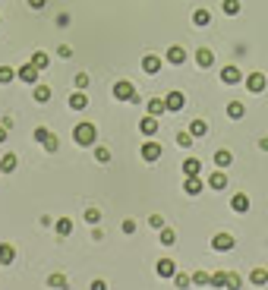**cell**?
I'll use <instances>...</instances> for the list:
<instances>
[{
  "label": "cell",
  "mask_w": 268,
  "mask_h": 290,
  "mask_svg": "<svg viewBox=\"0 0 268 290\" xmlns=\"http://www.w3.org/2000/svg\"><path fill=\"white\" fill-rule=\"evenodd\" d=\"M177 145H180V148H189V145H193V136H189V133H180V136H177Z\"/></svg>",
  "instance_id": "cell-42"
},
{
  "label": "cell",
  "mask_w": 268,
  "mask_h": 290,
  "mask_svg": "<svg viewBox=\"0 0 268 290\" xmlns=\"http://www.w3.org/2000/svg\"><path fill=\"white\" fill-rule=\"evenodd\" d=\"M209 281H212V275H205V271H196V275H193V284L196 287H205Z\"/></svg>",
  "instance_id": "cell-38"
},
{
  "label": "cell",
  "mask_w": 268,
  "mask_h": 290,
  "mask_svg": "<svg viewBox=\"0 0 268 290\" xmlns=\"http://www.w3.org/2000/svg\"><path fill=\"white\" fill-rule=\"evenodd\" d=\"M57 54L63 57V60H70V57H73V48H70V45H60V48H57Z\"/></svg>",
  "instance_id": "cell-43"
},
{
  "label": "cell",
  "mask_w": 268,
  "mask_h": 290,
  "mask_svg": "<svg viewBox=\"0 0 268 290\" xmlns=\"http://www.w3.org/2000/svg\"><path fill=\"white\" fill-rule=\"evenodd\" d=\"M209 284H212L214 290H221V287H227V271H214V275H212V281H209Z\"/></svg>",
  "instance_id": "cell-30"
},
{
  "label": "cell",
  "mask_w": 268,
  "mask_h": 290,
  "mask_svg": "<svg viewBox=\"0 0 268 290\" xmlns=\"http://www.w3.org/2000/svg\"><path fill=\"white\" fill-rule=\"evenodd\" d=\"M186 60V50L180 48V45H174V48H167V63H174V66H180Z\"/></svg>",
  "instance_id": "cell-17"
},
{
  "label": "cell",
  "mask_w": 268,
  "mask_h": 290,
  "mask_svg": "<svg viewBox=\"0 0 268 290\" xmlns=\"http://www.w3.org/2000/svg\"><path fill=\"white\" fill-rule=\"evenodd\" d=\"M230 161H233V155H230L227 148H218V151H214V164H218V167H227Z\"/></svg>",
  "instance_id": "cell-27"
},
{
  "label": "cell",
  "mask_w": 268,
  "mask_h": 290,
  "mask_svg": "<svg viewBox=\"0 0 268 290\" xmlns=\"http://www.w3.org/2000/svg\"><path fill=\"white\" fill-rule=\"evenodd\" d=\"M16 167H19V158H16L13 151H6V155L0 158V170H3V174H13Z\"/></svg>",
  "instance_id": "cell-16"
},
{
  "label": "cell",
  "mask_w": 268,
  "mask_h": 290,
  "mask_svg": "<svg viewBox=\"0 0 268 290\" xmlns=\"http://www.w3.org/2000/svg\"><path fill=\"white\" fill-rule=\"evenodd\" d=\"M89 290H107V284H105V281L98 278V281H92V287H89Z\"/></svg>",
  "instance_id": "cell-47"
},
{
  "label": "cell",
  "mask_w": 268,
  "mask_h": 290,
  "mask_svg": "<svg viewBox=\"0 0 268 290\" xmlns=\"http://www.w3.org/2000/svg\"><path fill=\"white\" fill-rule=\"evenodd\" d=\"M123 234H136V221H133V218L123 221Z\"/></svg>",
  "instance_id": "cell-45"
},
{
  "label": "cell",
  "mask_w": 268,
  "mask_h": 290,
  "mask_svg": "<svg viewBox=\"0 0 268 290\" xmlns=\"http://www.w3.org/2000/svg\"><path fill=\"white\" fill-rule=\"evenodd\" d=\"M221 10L227 13V16H237V13H240V0H224V3H221Z\"/></svg>",
  "instance_id": "cell-33"
},
{
  "label": "cell",
  "mask_w": 268,
  "mask_h": 290,
  "mask_svg": "<svg viewBox=\"0 0 268 290\" xmlns=\"http://www.w3.org/2000/svg\"><path fill=\"white\" fill-rule=\"evenodd\" d=\"M230 208L237 211V215H246V211H249V195H246V193H237V195L230 199Z\"/></svg>",
  "instance_id": "cell-9"
},
{
  "label": "cell",
  "mask_w": 268,
  "mask_h": 290,
  "mask_svg": "<svg viewBox=\"0 0 268 290\" xmlns=\"http://www.w3.org/2000/svg\"><path fill=\"white\" fill-rule=\"evenodd\" d=\"M155 271H158V278H174V275H177V265H174L170 259H158Z\"/></svg>",
  "instance_id": "cell-10"
},
{
  "label": "cell",
  "mask_w": 268,
  "mask_h": 290,
  "mask_svg": "<svg viewBox=\"0 0 268 290\" xmlns=\"http://www.w3.org/2000/svg\"><path fill=\"white\" fill-rule=\"evenodd\" d=\"M13 79H16L13 66H0V85H6V82H13Z\"/></svg>",
  "instance_id": "cell-34"
},
{
  "label": "cell",
  "mask_w": 268,
  "mask_h": 290,
  "mask_svg": "<svg viewBox=\"0 0 268 290\" xmlns=\"http://www.w3.org/2000/svg\"><path fill=\"white\" fill-rule=\"evenodd\" d=\"M164 104H167V110H183V104H186V98H183V92H167V98H164Z\"/></svg>",
  "instance_id": "cell-7"
},
{
  "label": "cell",
  "mask_w": 268,
  "mask_h": 290,
  "mask_svg": "<svg viewBox=\"0 0 268 290\" xmlns=\"http://www.w3.org/2000/svg\"><path fill=\"white\" fill-rule=\"evenodd\" d=\"M158 243H161V246H174V243H177V234H174L170 227H161V230H158Z\"/></svg>",
  "instance_id": "cell-22"
},
{
  "label": "cell",
  "mask_w": 268,
  "mask_h": 290,
  "mask_svg": "<svg viewBox=\"0 0 268 290\" xmlns=\"http://www.w3.org/2000/svg\"><path fill=\"white\" fill-rule=\"evenodd\" d=\"M38 73H41V70H38V66L32 63V60L25 63V66H19V70H16V76H19L22 82H29V85H35V82H38Z\"/></svg>",
  "instance_id": "cell-3"
},
{
  "label": "cell",
  "mask_w": 268,
  "mask_h": 290,
  "mask_svg": "<svg viewBox=\"0 0 268 290\" xmlns=\"http://www.w3.org/2000/svg\"><path fill=\"white\" fill-rule=\"evenodd\" d=\"M209 186H212V190H214V193H221V190H224V186H227V174H224V170L218 167V170H214V174L209 177Z\"/></svg>",
  "instance_id": "cell-13"
},
{
  "label": "cell",
  "mask_w": 268,
  "mask_h": 290,
  "mask_svg": "<svg viewBox=\"0 0 268 290\" xmlns=\"http://www.w3.org/2000/svg\"><path fill=\"white\" fill-rule=\"evenodd\" d=\"M205 133H209V123L205 120H193L189 123V136H193V139H202Z\"/></svg>",
  "instance_id": "cell-21"
},
{
  "label": "cell",
  "mask_w": 268,
  "mask_h": 290,
  "mask_svg": "<svg viewBox=\"0 0 268 290\" xmlns=\"http://www.w3.org/2000/svg\"><path fill=\"white\" fill-rule=\"evenodd\" d=\"M193 22H196V25H209V22H212V13H209V10H196V13H193Z\"/></svg>",
  "instance_id": "cell-32"
},
{
  "label": "cell",
  "mask_w": 268,
  "mask_h": 290,
  "mask_svg": "<svg viewBox=\"0 0 268 290\" xmlns=\"http://www.w3.org/2000/svg\"><path fill=\"white\" fill-rule=\"evenodd\" d=\"M265 85H268V79H265L262 73H249V76H246V89L253 92V95H262Z\"/></svg>",
  "instance_id": "cell-2"
},
{
  "label": "cell",
  "mask_w": 268,
  "mask_h": 290,
  "mask_svg": "<svg viewBox=\"0 0 268 290\" xmlns=\"http://www.w3.org/2000/svg\"><path fill=\"white\" fill-rule=\"evenodd\" d=\"M54 227H57V234H60V237H70V234H73V221H70V218H60Z\"/></svg>",
  "instance_id": "cell-28"
},
{
  "label": "cell",
  "mask_w": 268,
  "mask_h": 290,
  "mask_svg": "<svg viewBox=\"0 0 268 290\" xmlns=\"http://www.w3.org/2000/svg\"><path fill=\"white\" fill-rule=\"evenodd\" d=\"M133 95H136V89H133V82H126V79H120V82L114 85V98H117V101H133Z\"/></svg>",
  "instance_id": "cell-4"
},
{
  "label": "cell",
  "mask_w": 268,
  "mask_h": 290,
  "mask_svg": "<svg viewBox=\"0 0 268 290\" xmlns=\"http://www.w3.org/2000/svg\"><path fill=\"white\" fill-rule=\"evenodd\" d=\"M149 114H152V117L167 114V104H164V98H152V101H149Z\"/></svg>",
  "instance_id": "cell-23"
},
{
  "label": "cell",
  "mask_w": 268,
  "mask_h": 290,
  "mask_svg": "<svg viewBox=\"0 0 268 290\" xmlns=\"http://www.w3.org/2000/svg\"><path fill=\"white\" fill-rule=\"evenodd\" d=\"M32 63L38 66V70H48V63H51V57L45 54V50H35V54H32Z\"/></svg>",
  "instance_id": "cell-29"
},
{
  "label": "cell",
  "mask_w": 268,
  "mask_h": 290,
  "mask_svg": "<svg viewBox=\"0 0 268 290\" xmlns=\"http://www.w3.org/2000/svg\"><path fill=\"white\" fill-rule=\"evenodd\" d=\"M196 63L202 66V70H209V66L214 63V54H212L209 48H199V50H196Z\"/></svg>",
  "instance_id": "cell-14"
},
{
  "label": "cell",
  "mask_w": 268,
  "mask_h": 290,
  "mask_svg": "<svg viewBox=\"0 0 268 290\" xmlns=\"http://www.w3.org/2000/svg\"><path fill=\"white\" fill-rule=\"evenodd\" d=\"M41 145H45V148H48V151H57V148H60V139H57V136H54V133H51V136H48V139H45V142H41Z\"/></svg>",
  "instance_id": "cell-39"
},
{
  "label": "cell",
  "mask_w": 268,
  "mask_h": 290,
  "mask_svg": "<svg viewBox=\"0 0 268 290\" xmlns=\"http://www.w3.org/2000/svg\"><path fill=\"white\" fill-rule=\"evenodd\" d=\"M158 158H161V145H158V142H142V161L155 164Z\"/></svg>",
  "instance_id": "cell-5"
},
{
  "label": "cell",
  "mask_w": 268,
  "mask_h": 290,
  "mask_svg": "<svg viewBox=\"0 0 268 290\" xmlns=\"http://www.w3.org/2000/svg\"><path fill=\"white\" fill-rule=\"evenodd\" d=\"M149 224H152L155 230H161V227H164V218H161V215H152V218H149Z\"/></svg>",
  "instance_id": "cell-44"
},
{
  "label": "cell",
  "mask_w": 268,
  "mask_h": 290,
  "mask_svg": "<svg viewBox=\"0 0 268 290\" xmlns=\"http://www.w3.org/2000/svg\"><path fill=\"white\" fill-rule=\"evenodd\" d=\"M48 284H51V287H57V290H66V287H70V281H66V275H51V278H48Z\"/></svg>",
  "instance_id": "cell-31"
},
{
  "label": "cell",
  "mask_w": 268,
  "mask_h": 290,
  "mask_svg": "<svg viewBox=\"0 0 268 290\" xmlns=\"http://www.w3.org/2000/svg\"><path fill=\"white\" fill-rule=\"evenodd\" d=\"M249 284L265 287V284H268V271H265V268H253V275H249Z\"/></svg>",
  "instance_id": "cell-24"
},
{
  "label": "cell",
  "mask_w": 268,
  "mask_h": 290,
  "mask_svg": "<svg viewBox=\"0 0 268 290\" xmlns=\"http://www.w3.org/2000/svg\"><path fill=\"white\" fill-rule=\"evenodd\" d=\"M142 70L149 73V76H155L161 70V57H155V54H149V57H142Z\"/></svg>",
  "instance_id": "cell-18"
},
{
  "label": "cell",
  "mask_w": 268,
  "mask_h": 290,
  "mask_svg": "<svg viewBox=\"0 0 268 290\" xmlns=\"http://www.w3.org/2000/svg\"><path fill=\"white\" fill-rule=\"evenodd\" d=\"M32 98H35L38 104H45V101H51V89H48V85H35V92H32Z\"/></svg>",
  "instance_id": "cell-26"
},
{
  "label": "cell",
  "mask_w": 268,
  "mask_h": 290,
  "mask_svg": "<svg viewBox=\"0 0 268 290\" xmlns=\"http://www.w3.org/2000/svg\"><path fill=\"white\" fill-rule=\"evenodd\" d=\"M240 287H243L240 275H227V290H240Z\"/></svg>",
  "instance_id": "cell-41"
},
{
  "label": "cell",
  "mask_w": 268,
  "mask_h": 290,
  "mask_svg": "<svg viewBox=\"0 0 268 290\" xmlns=\"http://www.w3.org/2000/svg\"><path fill=\"white\" fill-rule=\"evenodd\" d=\"M139 133L142 136H155V133H158V117H142V120H139Z\"/></svg>",
  "instance_id": "cell-12"
},
{
  "label": "cell",
  "mask_w": 268,
  "mask_h": 290,
  "mask_svg": "<svg viewBox=\"0 0 268 290\" xmlns=\"http://www.w3.org/2000/svg\"><path fill=\"white\" fill-rule=\"evenodd\" d=\"M89 85H92L89 73H76V89H79V92H85V89H89Z\"/></svg>",
  "instance_id": "cell-36"
},
{
  "label": "cell",
  "mask_w": 268,
  "mask_h": 290,
  "mask_svg": "<svg viewBox=\"0 0 268 290\" xmlns=\"http://www.w3.org/2000/svg\"><path fill=\"white\" fill-rule=\"evenodd\" d=\"M95 161H98V164H107V161H110V151L105 148V145H98V148H95Z\"/></svg>",
  "instance_id": "cell-35"
},
{
  "label": "cell",
  "mask_w": 268,
  "mask_h": 290,
  "mask_svg": "<svg viewBox=\"0 0 268 290\" xmlns=\"http://www.w3.org/2000/svg\"><path fill=\"white\" fill-rule=\"evenodd\" d=\"M73 139H76V145L89 148V145L98 142V130H95V123H79V126L73 130Z\"/></svg>",
  "instance_id": "cell-1"
},
{
  "label": "cell",
  "mask_w": 268,
  "mask_h": 290,
  "mask_svg": "<svg viewBox=\"0 0 268 290\" xmlns=\"http://www.w3.org/2000/svg\"><path fill=\"white\" fill-rule=\"evenodd\" d=\"M212 249H218V252L233 249V237H230V234H214V237H212Z\"/></svg>",
  "instance_id": "cell-6"
},
{
  "label": "cell",
  "mask_w": 268,
  "mask_h": 290,
  "mask_svg": "<svg viewBox=\"0 0 268 290\" xmlns=\"http://www.w3.org/2000/svg\"><path fill=\"white\" fill-rule=\"evenodd\" d=\"M29 6H32V10H45L48 0H29Z\"/></svg>",
  "instance_id": "cell-46"
},
{
  "label": "cell",
  "mask_w": 268,
  "mask_h": 290,
  "mask_svg": "<svg viewBox=\"0 0 268 290\" xmlns=\"http://www.w3.org/2000/svg\"><path fill=\"white\" fill-rule=\"evenodd\" d=\"M13 262H16V246L0 243V265H13Z\"/></svg>",
  "instance_id": "cell-11"
},
{
  "label": "cell",
  "mask_w": 268,
  "mask_h": 290,
  "mask_svg": "<svg viewBox=\"0 0 268 290\" xmlns=\"http://www.w3.org/2000/svg\"><path fill=\"white\" fill-rule=\"evenodd\" d=\"M227 117H230V120H243V117H246L243 101H230V104H227Z\"/></svg>",
  "instance_id": "cell-19"
},
{
  "label": "cell",
  "mask_w": 268,
  "mask_h": 290,
  "mask_svg": "<svg viewBox=\"0 0 268 290\" xmlns=\"http://www.w3.org/2000/svg\"><path fill=\"white\" fill-rule=\"evenodd\" d=\"M221 82L224 85H237V82H243V73H240L237 66H224L221 70Z\"/></svg>",
  "instance_id": "cell-8"
},
{
  "label": "cell",
  "mask_w": 268,
  "mask_h": 290,
  "mask_svg": "<svg viewBox=\"0 0 268 290\" xmlns=\"http://www.w3.org/2000/svg\"><path fill=\"white\" fill-rule=\"evenodd\" d=\"M98 221H101L98 208H85V224H98Z\"/></svg>",
  "instance_id": "cell-37"
},
{
  "label": "cell",
  "mask_w": 268,
  "mask_h": 290,
  "mask_svg": "<svg viewBox=\"0 0 268 290\" xmlns=\"http://www.w3.org/2000/svg\"><path fill=\"white\" fill-rule=\"evenodd\" d=\"M174 284H177L180 290H186L189 284H193V278H189V275H174Z\"/></svg>",
  "instance_id": "cell-40"
},
{
  "label": "cell",
  "mask_w": 268,
  "mask_h": 290,
  "mask_svg": "<svg viewBox=\"0 0 268 290\" xmlns=\"http://www.w3.org/2000/svg\"><path fill=\"white\" fill-rule=\"evenodd\" d=\"M0 142H6V126L0 123Z\"/></svg>",
  "instance_id": "cell-48"
},
{
  "label": "cell",
  "mask_w": 268,
  "mask_h": 290,
  "mask_svg": "<svg viewBox=\"0 0 268 290\" xmlns=\"http://www.w3.org/2000/svg\"><path fill=\"white\" fill-rule=\"evenodd\" d=\"M199 170H202V164H199V158H186V161H183V174H186V177H196Z\"/></svg>",
  "instance_id": "cell-25"
},
{
  "label": "cell",
  "mask_w": 268,
  "mask_h": 290,
  "mask_svg": "<svg viewBox=\"0 0 268 290\" xmlns=\"http://www.w3.org/2000/svg\"><path fill=\"white\" fill-rule=\"evenodd\" d=\"M183 193H186V195H199V193H202V180H199V174L183 180Z\"/></svg>",
  "instance_id": "cell-15"
},
{
  "label": "cell",
  "mask_w": 268,
  "mask_h": 290,
  "mask_svg": "<svg viewBox=\"0 0 268 290\" xmlns=\"http://www.w3.org/2000/svg\"><path fill=\"white\" fill-rule=\"evenodd\" d=\"M70 107L73 110H85L89 107V95H85V92H73L70 95Z\"/></svg>",
  "instance_id": "cell-20"
}]
</instances>
